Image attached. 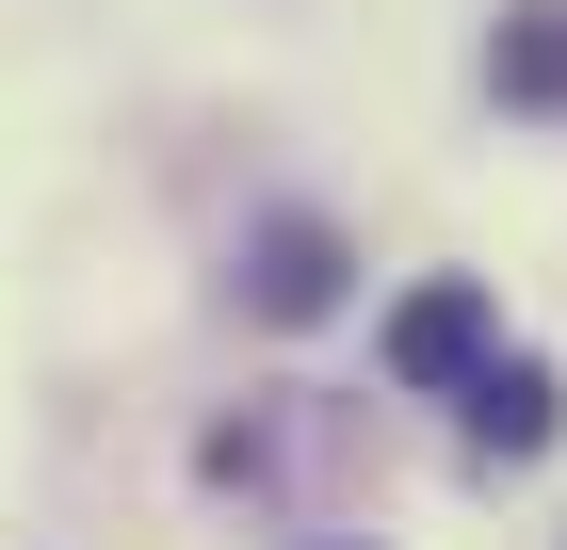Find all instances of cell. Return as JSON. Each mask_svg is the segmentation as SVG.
Masks as SVG:
<instances>
[{"mask_svg": "<svg viewBox=\"0 0 567 550\" xmlns=\"http://www.w3.org/2000/svg\"><path fill=\"white\" fill-rule=\"evenodd\" d=\"M486 97H503V114H567V0H503V33H486Z\"/></svg>", "mask_w": 567, "mask_h": 550, "instance_id": "cell-4", "label": "cell"}, {"mask_svg": "<svg viewBox=\"0 0 567 550\" xmlns=\"http://www.w3.org/2000/svg\"><path fill=\"white\" fill-rule=\"evenodd\" d=\"M454 437H471V469H535V454L567 437V373L503 340V356H486V373L454 388Z\"/></svg>", "mask_w": 567, "mask_h": 550, "instance_id": "cell-3", "label": "cell"}, {"mask_svg": "<svg viewBox=\"0 0 567 550\" xmlns=\"http://www.w3.org/2000/svg\"><path fill=\"white\" fill-rule=\"evenodd\" d=\"M390 388H471L486 356H503V308H486V276H422V292L390 308Z\"/></svg>", "mask_w": 567, "mask_h": 550, "instance_id": "cell-2", "label": "cell"}, {"mask_svg": "<svg viewBox=\"0 0 567 550\" xmlns=\"http://www.w3.org/2000/svg\"><path fill=\"white\" fill-rule=\"evenodd\" d=\"M341 292H357V243H341L324 211H260V227H244V259H227V308H244V324H276V340L324 324Z\"/></svg>", "mask_w": 567, "mask_h": 550, "instance_id": "cell-1", "label": "cell"}, {"mask_svg": "<svg viewBox=\"0 0 567 550\" xmlns=\"http://www.w3.org/2000/svg\"><path fill=\"white\" fill-rule=\"evenodd\" d=\"M324 550H373V535H324Z\"/></svg>", "mask_w": 567, "mask_h": 550, "instance_id": "cell-5", "label": "cell"}]
</instances>
